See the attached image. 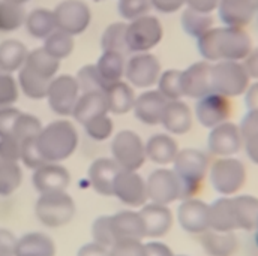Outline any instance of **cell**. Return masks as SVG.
I'll use <instances>...</instances> for the list:
<instances>
[{
	"instance_id": "e7e4bbea",
	"label": "cell",
	"mask_w": 258,
	"mask_h": 256,
	"mask_svg": "<svg viewBox=\"0 0 258 256\" xmlns=\"http://www.w3.org/2000/svg\"><path fill=\"white\" fill-rule=\"evenodd\" d=\"M5 2L15 3V5H24V3H26V2H29V0H5Z\"/></svg>"
},
{
	"instance_id": "db71d44e",
	"label": "cell",
	"mask_w": 258,
	"mask_h": 256,
	"mask_svg": "<svg viewBox=\"0 0 258 256\" xmlns=\"http://www.w3.org/2000/svg\"><path fill=\"white\" fill-rule=\"evenodd\" d=\"M17 237L12 231L0 228V256H17Z\"/></svg>"
},
{
	"instance_id": "8fae6325",
	"label": "cell",
	"mask_w": 258,
	"mask_h": 256,
	"mask_svg": "<svg viewBox=\"0 0 258 256\" xmlns=\"http://www.w3.org/2000/svg\"><path fill=\"white\" fill-rule=\"evenodd\" d=\"M113 196L128 208H141L146 202H149L146 179L141 177L138 171L120 169L113 183Z\"/></svg>"
},
{
	"instance_id": "d6a6232c",
	"label": "cell",
	"mask_w": 258,
	"mask_h": 256,
	"mask_svg": "<svg viewBox=\"0 0 258 256\" xmlns=\"http://www.w3.org/2000/svg\"><path fill=\"white\" fill-rule=\"evenodd\" d=\"M24 26L29 35L35 39H47L57 29L54 12L44 8L35 9L29 15H26Z\"/></svg>"
},
{
	"instance_id": "7dc6e473",
	"label": "cell",
	"mask_w": 258,
	"mask_h": 256,
	"mask_svg": "<svg viewBox=\"0 0 258 256\" xmlns=\"http://www.w3.org/2000/svg\"><path fill=\"white\" fill-rule=\"evenodd\" d=\"M20 162H23V165L32 171H35L36 168L45 165L47 162L42 159L38 145H36V138H30L21 142V157Z\"/></svg>"
},
{
	"instance_id": "6f0895ef",
	"label": "cell",
	"mask_w": 258,
	"mask_h": 256,
	"mask_svg": "<svg viewBox=\"0 0 258 256\" xmlns=\"http://www.w3.org/2000/svg\"><path fill=\"white\" fill-rule=\"evenodd\" d=\"M185 5L197 12L212 14L213 11L218 9L219 0H185Z\"/></svg>"
},
{
	"instance_id": "680465c9",
	"label": "cell",
	"mask_w": 258,
	"mask_h": 256,
	"mask_svg": "<svg viewBox=\"0 0 258 256\" xmlns=\"http://www.w3.org/2000/svg\"><path fill=\"white\" fill-rule=\"evenodd\" d=\"M77 256H110V253L107 247L95 241H89L77 250Z\"/></svg>"
},
{
	"instance_id": "6125c7cd",
	"label": "cell",
	"mask_w": 258,
	"mask_h": 256,
	"mask_svg": "<svg viewBox=\"0 0 258 256\" xmlns=\"http://www.w3.org/2000/svg\"><path fill=\"white\" fill-rule=\"evenodd\" d=\"M243 148H245L246 156L249 157V160L252 163L258 165V135L249 138V139H245L243 141Z\"/></svg>"
},
{
	"instance_id": "b9f144b4",
	"label": "cell",
	"mask_w": 258,
	"mask_h": 256,
	"mask_svg": "<svg viewBox=\"0 0 258 256\" xmlns=\"http://www.w3.org/2000/svg\"><path fill=\"white\" fill-rule=\"evenodd\" d=\"M41 129H42V123H41V120L38 117H35L32 114L21 113L20 117L17 119L15 126H14L12 136L15 139H18L20 142H23L26 139L36 138L38 133L41 132Z\"/></svg>"
},
{
	"instance_id": "603a6c76",
	"label": "cell",
	"mask_w": 258,
	"mask_h": 256,
	"mask_svg": "<svg viewBox=\"0 0 258 256\" xmlns=\"http://www.w3.org/2000/svg\"><path fill=\"white\" fill-rule=\"evenodd\" d=\"M167 99L158 90H147L135 98L132 111L143 125L156 126L161 125L164 110L167 107Z\"/></svg>"
},
{
	"instance_id": "7a4b0ae2",
	"label": "cell",
	"mask_w": 258,
	"mask_h": 256,
	"mask_svg": "<svg viewBox=\"0 0 258 256\" xmlns=\"http://www.w3.org/2000/svg\"><path fill=\"white\" fill-rule=\"evenodd\" d=\"M78 130L69 120H54L42 126L36 136V145L42 159L62 163L69 159L78 147Z\"/></svg>"
},
{
	"instance_id": "03108f58",
	"label": "cell",
	"mask_w": 258,
	"mask_h": 256,
	"mask_svg": "<svg viewBox=\"0 0 258 256\" xmlns=\"http://www.w3.org/2000/svg\"><path fill=\"white\" fill-rule=\"evenodd\" d=\"M176 256H188V255H176Z\"/></svg>"
},
{
	"instance_id": "277c9868",
	"label": "cell",
	"mask_w": 258,
	"mask_h": 256,
	"mask_svg": "<svg viewBox=\"0 0 258 256\" xmlns=\"http://www.w3.org/2000/svg\"><path fill=\"white\" fill-rule=\"evenodd\" d=\"M207 179L219 196H234L246 185L248 173L245 163L234 156L216 157L210 162Z\"/></svg>"
},
{
	"instance_id": "9f6ffc18",
	"label": "cell",
	"mask_w": 258,
	"mask_h": 256,
	"mask_svg": "<svg viewBox=\"0 0 258 256\" xmlns=\"http://www.w3.org/2000/svg\"><path fill=\"white\" fill-rule=\"evenodd\" d=\"M150 5L162 14H174L185 6V0H150Z\"/></svg>"
},
{
	"instance_id": "11a10c76",
	"label": "cell",
	"mask_w": 258,
	"mask_h": 256,
	"mask_svg": "<svg viewBox=\"0 0 258 256\" xmlns=\"http://www.w3.org/2000/svg\"><path fill=\"white\" fill-rule=\"evenodd\" d=\"M144 255L146 256H176L171 247L161 240H150L144 243Z\"/></svg>"
},
{
	"instance_id": "836d02e7",
	"label": "cell",
	"mask_w": 258,
	"mask_h": 256,
	"mask_svg": "<svg viewBox=\"0 0 258 256\" xmlns=\"http://www.w3.org/2000/svg\"><path fill=\"white\" fill-rule=\"evenodd\" d=\"M50 82H51L50 79H45L44 76L35 73L26 66H23L18 70V86L29 99H33V101L45 99Z\"/></svg>"
},
{
	"instance_id": "74e56055",
	"label": "cell",
	"mask_w": 258,
	"mask_h": 256,
	"mask_svg": "<svg viewBox=\"0 0 258 256\" xmlns=\"http://www.w3.org/2000/svg\"><path fill=\"white\" fill-rule=\"evenodd\" d=\"M23 183V169L20 162L0 160V196H11Z\"/></svg>"
},
{
	"instance_id": "83f0119b",
	"label": "cell",
	"mask_w": 258,
	"mask_h": 256,
	"mask_svg": "<svg viewBox=\"0 0 258 256\" xmlns=\"http://www.w3.org/2000/svg\"><path fill=\"white\" fill-rule=\"evenodd\" d=\"M17 256H56L54 240L41 231L26 232L17 237Z\"/></svg>"
},
{
	"instance_id": "94428289",
	"label": "cell",
	"mask_w": 258,
	"mask_h": 256,
	"mask_svg": "<svg viewBox=\"0 0 258 256\" xmlns=\"http://www.w3.org/2000/svg\"><path fill=\"white\" fill-rule=\"evenodd\" d=\"M245 104L248 110L258 111V81L249 84L248 90L245 92Z\"/></svg>"
},
{
	"instance_id": "be15d7a7",
	"label": "cell",
	"mask_w": 258,
	"mask_h": 256,
	"mask_svg": "<svg viewBox=\"0 0 258 256\" xmlns=\"http://www.w3.org/2000/svg\"><path fill=\"white\" fill-rule=\"evenodd\" d=\"M252 232H254V235H252L254 246H255V249H257V252H258V219H257V225H255V229H254Z\"/></svg>"
},
{
	"instance_id": "d590c367",
	"label": "cell",
	"mask_w": 258,
	"mask_h": 256,
	"mask_svg": "<svg viewBox=\"0 0 258 256\" xmlns=\"http://www.w3.org/2000/svg\"><path fill=\"white\" fill-rule=\"evenodd\" d=\"M125 32H126V24L125 23H113L110 24L101 38V47L102 51H113V53H119L122 56H128L129 50L126 47V38H125Z\"/></svg>"
},
{
	"instance_id": "5b68a950",
	"label": "cell",
	"mask_w": 258,
	"mask_h": 256,
	"mask_svg": "<svg viewBox=\"0 0 258 256\" xmlns=\"http://www.w3.org/2000/svg\"><path fill=\"white\" fill-rule=\"evenodd\" d=\"M77 211L74 198L69 193H41L35 202V216L41 225L50 229L63 228L72 222Z\"/></svg>"
},
{
	"instance_id": "5bb4252c",
	"label": "cell",
	"mask_w": 258,
	"mask_h": 256,
	"mask_svg": "<svg viewBox=\"0 0 258 256\" xmlns=\"http://www.w3.org/2000/svg\"><path fill=\"white\" fill-rule=\"evenodd\" d=\"M176 219L179 226L191 235H200L210 229V214H209V204L204 202L203 199L197 198H188L182 199Z\"/></svg>"
},
{
	"instance_id": "7402d4cb",
	"label": "cell",
	"mask_w": 258,
	"mask_h": 256,
	"mask_svg": "<svg viewBox=\"0 0 258 256\" xmlns=\"http://www.w3.org/2000/svg\"><path fill=\"white\" fill-rule=\"evenodd\" d=\"M218 12L225 26L243 29L258 12V0H219Z\"/></svg>"
},
{
	"instance_id": "91938a15",
	"label": "cell",
	"mask_w": 258,
	"mask_h": 256,
	"mask_svg": "<svg viewBox=\"0 0 258 256\" xmlns=\"http://www.w3.org/2000/svg\"><path fill=\"white\" fill-rule=\"evenodd\" d=\"M243 66H245L249 78H254L258 81V48L251 50V53L243 60Z\"/></svg>"
},
{
	"instance_id": "2e32d148",
	"label": "cell",
	"mask_w": 258,
	"mask_h": 256,
	"mask_svg": "<svg viewBox=\"0 0 258 256\" xmlns=\"http://www.w3.org/2000/svg\"><path fill=\"white\" fill-rule=\"evenodd\" d=\"M231 108L233 107H231L230 98L210 92L206 96L197 99L195 119L198 120L201 126L212 129L224 122H228L231 116Z\"/></svg>"
},
{
	"instance_id": "c3c4849f",
	"label": "cell",
	"mask_w": 258,
	"mask_h": 256,
	"mask_svg": "<svg viewBox=\"0 0 258 256\" xmlns=\"http://www.w3.org/2000/svg\"><path fill=\"white\" fill-rule=\"evenodd\" d=\"M90 234H92V241L110 249L113 246V240L110 235V228H108V214L98 216L92 226H90Z\"/></svg>"
},
{
	"instance_id": "7bdbcfd3",
	"label": "cell",
	"mask_w": 258,
	"mask_h": 256,
	"mask_svg": "<svg viewBox=\"0 0 258 256\" xmlns=\"http://www.w3.org/2000/svg\"><path fill=\"white\" fill-rule=\"evenodd\" d=\"M83 126H84L87 136L93 141H98V142L107 141L113 135V130H114V123L108 114L95 117V119L89 120L87 123H84Z\"/></svg>"
},
{
	"instance_id": "4dcf8cb0",
	"label": "cell",
	"mask_w": 258,
	"mask_h": 256,
	"mask_svg": "<svg viewBox=\"0 0 258 256\" xmlns=\"http://www.w3.org/2000/svg\"><path fill=\"white\" fill-rule=\"evenodd\" d=\"M125 60H126V57L119 53L102 51L95 67H96V72L105 87L116 81H120L125 76V66H126Z\"/></svg>"
},
{
	"instance_id": "52a82bcc",
	"label": "cell",
	"mask_w": 258,
	"mask_h": 256,
	"mask_svg": "<svg viewBox=\"0 0 258 256\" xmlns=\"http://www.w3.org/2000/svg\"><path fill=\"white\" fill-rule=\"evenodd\" d=\"M111 159L120 169L140 171L146 163V147L141 136L134 130H120L114 135L111 145Z\"/></svg>"
},
{
	"instance_id": "9a60e30c",
	"label": "cell",
	"mask_w": 258,
	"mask_h": 256,
	"mask_svg": "<svg viewBox=\"0 0 258 256\" xmlns=\"http://www.w3.org/2000/svg\"><path fill=\"white\" fill-rule=\"evenodd\" d=\"M161 75V63L150 53H137L129 57L125 66V76L132 87L149 89L158 82Z\"/></svg>"
},
{
	"instance_id": "cb8c5ba5",
	"label": "cell",
	"mask_w": 258,
	"mask_h": 256,
	"mask_svg": "<svg viewBox=\"0 0 258 256\" xmlns=\"http://www.w3.org/2000/svg\"><path fill=\"white\" fill-rule=\"evenodd\" d=\"M198 241L207 256H234L240 249V240L236 232L207 229L198 235Z\"/></svg>"
},
{
	"instance_id": "4fadbf2b",
	"label": "cell",
	"mask_w": 258,
	"mask_h": 256,
	"mask_svg": "<svg viewBox=\"0 0 258 256\" xmlns=\"http://www.w3.org/2000/svg\"><path fill=\"white\" fill-rule=\"evenodd\" d=\"M243 148V138L236 123L224 122L210 129L207 136V150L215 157L236 156Z\"/></svg>"
},
{
	"instance_id": "ffe728a7",
	"label": "cell",
	"mask_w": 258,
	"mask_h": 256,
	"mask_svg": "<svg viewBox=\"0 0 258 256\" xmlns=\"http://www.w3.org/2000/svg\"><path fill=\"white\" fill-rule=\"evenodd\" d=\"M210 72L212 63L201 60L191 64L185 70H180V84L183 96L200 99L212 92V82H210Z\"/></svg>"
},
{
	"instance_id": "f907efd6",
	"label": "cell",
	"mask_w": 258,
	"mask_h": 256,
	"mask_svg": "<svg viewBox=\"0 0 258 256\" xmlns=\"http://www.w3.org/2000/svg\"><path fill=\"white\" fill-rule=\"evenodd\" d=\"M20 114H21V111L14 107L0 108V138L12 136L14 126H15Z\"/></svg>"
},
{
	"instance_id": "8992f818",
	"label": "cell",
	"mask_w": 258,
	"mask_h": 256,
	"mask_svg": "<svg viewBox=\"0 0 258 256\" xmlns=\"http://www.w3.org/2000/svg\"><path fill=\"white\" fill-rule=\"evenodd\" d=\"M210 82L212 92L225 98H236L245 95L251 84V78L242 62L222 60L212 63Z\"/></svg>"
},
{
	"instance_id": "f1b7e54d",
	"label": "cell",
	"mask_w": 258,
	"mask_h": 256,
	"mask_svg": "<svg viewBox=\"0 0 258 256\" xmlns=\"http://www.w3.org/2000/svg\"><path fill=\"white\" fill-rule=\"evenodd\" d=\"M107 104H108V113L123 116L129 111H132L134 102H135V95L134 89L129 82L125 81H116L110 86L105 87L104 90Z\"/></svg>"
},
{
	"instance_id": "4316f807",
	"label": "cell",
	"mask_w": 258,
	"mask_h": 256,
	"mask_svg": "<svg viewBox=\"0 0 258 256\" xmlns=\"http://www.w3.org/2000/svg\"><path fill=\"white\" fill-rule=\"evenodd\" d=\"M104 114H108V104L105 93L101 90L81 93L72 111V117L81 125Z\"/></svg>"
},
{
	"instance_id": "6da1fadb",
	"label": "cell",
	"mask_w": 258,
	"mask_h": 256,
	"mask_svg": "<svg viewBox=\"0 0 258 256\" xmlns=\"http://www.w3.org/2000/svg\"><path fill=\"white\" fill-rule=\"evenodd\" d=\"M200 56L210 63L242 62L252 50L249 35L240 27H212L197 39Z\"/></svg>"
},
{
	"instance_id": "f35d334b",
	"label": "cell",
	"mask_w": 258,
	"mask_h": 256,
	"mask_svg": "<svg viewBox=\"0 0 258 256\" xmlns=\"http://www.w3.org/2000/svg\"><path fill=\"white\" fill-rule=\"evenodd\" d=\"M42 48L54 59L63 60L74 51V36L63 30L56 29L47 39H44Z\"/></svg>"
},
{
	"instance_id": "f546056e",
	"label": "cell",
	"mask_w": 258,
	"mask_h": 256,
	"mask_svg": "<svg viewBox=\"0 0 258 256\" xmlns=\"http://www.w3.org/2000/svg\"><path fill=\"white\" fill-rule=\"evenodd\" d=\"M237 231L252 232L255 229L258 219V198L254 195H234L231 196Z\"/></svg>"
},
{
	"instance_id": "ee69618b",
	"label": "cell",
	"mask_w": 258,
	"mask_h": 256,
	"mask_svg": "<svg viewBox=\"0 0 258 256\" xmlns=\"http://www.w3.org/2000/svg\"><path fill=\"white\" fill-rule=\"evenodd\" d=\"M75 79L78 82V87H80V92L81 93H86V92H99V90L104 92L105 90V86H104L102 79L99 78L95 64H86V66H83L78 70Z\"/></svg>"
},
{
	"instance_id": "d6986e66",
	"label": "cell",
	"mask_w": 258,
	"mask_h": 256,
	"mask_svg": "<svg viewBox=\"0 0 258 256\" xmlns=\"http://www.w3.org/2000/svg\"><path fill=\"white\" fill-rule=\"evenodd\" d=\"M33 189L39 193L63 192L71 185V174L62 163L48 162L32 174Z\"/></svg>"
},
{
	"instance_id": "e0dca14e",
	"label": "cell",
	"mask_w": 258,
	"mask_h": 256,
	"mask_svg": "<svg viewBox=\"0 0 258 256\" xmlns=\"http://www.w3.org/2000/svg\"><path fill=\"white\" fill-rule=\"evenodd\" d=\"M108 228L113 246L120 241H143L146 238L144 225L138 210H120L108 214Z\"/></svg>"
},
{
	"instance_id": "816d5d0a",
	"label": "cell",
	"mask_w": 258,
	"mask_h": 256,
	"mask_svg": "<svg viewBox=\"0 0 258 256\" xmlns=\"http://www.w3.org/2000/svg\"><path fill=\"white\" fill-rule=\"evenodd\" d=\"M110 256H146L143 241H120L108 249Z\"/></svg>"
},
{
	"instance_id": "9c48e42d",
	"label": "cell",
	"mask_w": 258,
	"mask_h": 256,
	"mask_svg": "<svg viewBox=\"0 0 258 256\" xmlns=\"http://www.w3.org/2000/svg\"><path fill=\"white\" fill-rule=\"evenodd\" d=\"M147 199L162 205H171L180 201V183L176 173L171 168H158L146 179Z\"/></svg>"
},
{
	"instance_id": "3957f363",
	"label": "cell",
	"mask_w": 258,
	"mask_h": 256,
	"mask_svg": "<svg viewBox=\"0 0 258 256\" xmlns=\"http://www.w3.org/2000/svg\"><path fill=\"white\" fill-rule=\"evenodd\" d=\"M173 165L180 183V201L188 198H197L203 191L204 182L210 168V157L207 153L198 148H183L179 150Z\"/></svg>"
},
{
	"instance_id": "60d3db41",
	"label": "cell",
	"mask_w": 258,
	"mask_h": 256,
	"mask_svg": "<svg viewBox=\"0 0 258 256\" xmlns=\"http://www.w3.org/2000/svg\"><path fill=\"white\" fill-rule=\"evenodd\" d=\"M156 84H158V92L167 101H179L183 98L182 84H180V70L168 69L165 72H161Z\"/></svg>"
},
{
	"instance_id": "ba28073f",
	"label": "cell",
	"mask_w": 258,
	"mask_h": 256,
	"mask_svg": "<svg viewBox=\"0 0 258 256\" xmlns=\"http://www.w3.org/2000/svg\"><path fill=\"white\" fill-rule=\"evenodd\" d=\"M162 36V24L153 15H143L126 24L125 38L129 53H149L161 42Z\"/></svg>"
},
{
	"instance_id": "ab89813d",
	"label": "cell",
	"mask_w": 258,
	"mask_h": 256,
	"mask_svg": "<svg viewBox=\"0 0 258 256\" xmlns=\"http://www.w3.org/2000/svg\"><path fill=\"white\" fill-rule=\"evenodd\" d=\"M26 21L23 5L0 0V32H14Z\"/></svg>"
},
{
	"instance_id": "d4e9b609",
	"label": "cell",
	"mask_w": 258,
	"mask_h": 256,
	"mask_svg": "<svg viewBox=\"0 0 258 256\" xmlns=\"http://www.w3.org/2000/svg\"><path fill=\"white\" fill-rule=\"evenodd\" d=\"M146 157L155 165H171L179 153V144L170 133H155L146 142Z\"/></svg>"
},
{
	"instance_id": "681fc988",
	"label": "cell",
	"mask_w": 258,
	"mask_h": 256,
	"mask_svg": "<svg viewBox=\"0 0 258 256\" xmlns=\"http://www.w3.org/2000/svg\"><path fill=\"white\" fill-rule=\"evenodd\" d=\"M20 157H21V142L14 136L0 138V160L20 162Z\"/></svg>"
},
{
	"instance_id": "bcb514c9",
	"label": "cell",
	"mask_w": 258,
	"mask_h": 256,
	"mask_svg": "<svg viewBox=\"0 0 258 256\" xmlns=\"http://www.w3.org/2000/svg\"><path fill=\"white\" fill-rule=\"evenodd\" d=\"M18 81L11 75L0 72V108L12 107L18 101Z\"/></svg>"
},
{
	"instance_id": "484cf974",
	"label": "cell",
	"mask_w": 258,
	"mask_h": 256,
	"mask_svg": "<svg viewBox=\"0 0 258 256\" xmlns=\"http://www.w3.org/2000/svg\"><path fill=\"white\" fill-rule=\"evenodd\" d=\"M161 125L170 135H185L192 128V111L180 99L168 101L161 119Z\"/></svg>"
},
{
	"instance_id": "30bf717a",
	"label": "cell",
	"mask_w": 258,
	"mask_h": 256,
	"mask_svg": "<svg viewBox=\"0 0 258 256\" xmlns=\"http://www.w3.org/2000/svg\"><path fill=\"white\" fill-rule=\"evenodd\" d=\"M81 95L78 82L75 76L71 75H59L54 76L48 86L47 101L51 111L60 117L72 116L74 107Z\"/></svg>"
},
{
	"instance_id": "ac0fdd59",
	"label": "cell",
	"mask_w": 258,
	"mask_h": 256,
	"mask_svg": "<svg viewBox=\"0 0 258 256\" xmlns=\"http://www.w3.org/2000/svg\"><path fill=\"white\" fill-rule=\"evenodd\" d=\"M144 225L146 238L161 240L165 237L174 223V214L170 210V205H162L156 202H146L141 208H138Z\"/></svg>"
},
{
	"instance_id": "e575fe53",
	"label": "cell",
	"mask_w": 258,
	"mask_h": 256,
	"mask_svg": "<svg viewBox=\"0 0 258 256\" xmlns=\"http://www.w3.org/2000/svg\"><path fill=\"white\" fill-rule=\"evenodd\" d=\"M24 66L33 70L35 73L44 76L45 79L51 81L54 76H57V72L60 69V60L50 56L44 48H38V50L29 51Z\"/></svg>"
},
{
	"instance_id": "1f68e13d",
	"label": "cell",
	"mask_w": 258,
	"mask_h": 256,
	"mask_svg": "<svg viewBox=\"0 0 258 256\" xmlns=\"http://www.w3.org/2000/svg\"><path fill=\"white\" fill-rule=\"evenodd\" d=\"M27 48L17 39H6L0 44V72L12 73L20 70L27 59Z\"/></svg>"
},
{
	"instance_id": "f6af8a7d",
	"label": "cell",
	"mask_w": 258,
	"mask_h": 256,
	"mask_svg": "<svg viewBox=\"0 0 258 256\" xmlns=\"http://www.w3.org/2000/svg\"><path fill=\"white\" fill-rule=\"evenodd\" d=\"M150 8V0H119L117 3V11L120 17L126 21H132L143 15H147Z\"/></svg>"
},
{
	"instance_id": "7c38bea8",
	"label": "cell",
	"mask_w": 258,
	"mask_h": 256,
	"mask_svg": "<svg viewBox=\"0 0 258 256\" xmlns=\"http://www.w3.org/2000/svg\"><path fill=\"white\" fill-rule=\"evenodd\" d=\"M53 12H54L57 29L72 36L86 32V29L92 21L90 8L81 0H63L56 6Z\"/></svg>"
},
{
	"instance_id": "8d00e7d4",
	"label": "cell",
	"mask_w": 258,
	"mask_h": 256,
	"mask_svg": "<svg viewBox=\"0 0 258 256\" xmlns=\"http://www.w3.org/2000/svg\"><path fill=\"white\" fill-rule=\"evenodd\" d=\"M180 23L186 35L198 39L201 35H204L207 30L213 27V17L212 14H203L186 8L182 14Z\"/></svg>"
},
{
	"instance_id": "f5cc1de1",
	"label": "cell",
	"mask_w": 258,
	"mask_h": 256,
	"mask_svg": "<svg viewBox=\"0 0 258 256\" xmlns=\"http://www.w3.org/2000/svg\"><path fill=\"white\" fill-rule=\"evenodd\" d=\"M239 129H240L243 141L258 135V111L248 110V113L243 116V119L239 125Z\"/></svg>"
},
{
	"instance_id": "44dd1931",
	"label": "cell",
	"mask_w": 258,
	"mask_h": 256,
	"mask_svg": "<svg viewBox=\"0 0 258 256\" xmlns=\"http://www.w3.org/2000/svg\"><path fill=\"white\" fill-rule=\"evenodd\" d=\"M119 171H120L119 165L111 157L95 159L87 169V179L90 188L101 196L111 198L113 183Z\"/></svg>"
}]
</instances>
